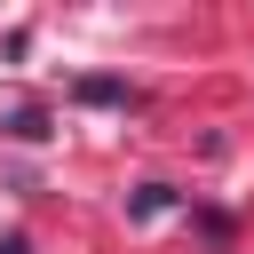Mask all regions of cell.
<instances>
[{
  "label": "cell",
  "mask_w": 254,
  "mask_h": 254,
  "mask_svg": "<svg viewBox=\"0 0 254 254\" xmlns=\"http://www.w3.org/2000/svg\"><path fill=\"white\" fill-rule=\"evenodd\" d=\"M0 254H32V246H24V238H0Z\"/></svg>",
  "instance_id": "3"
},
{
  "label": "cell",
  "mask_w": 254,
  "mask_h": 254,
  "mask_svg": "<svg viewBox=\"0 0 254 254\" xmlns=\"http://www.w3.org/2000/svg\"><path fill=\"white\" fill-rule=\"evenodd\" d=\"M0 127H8V135H16V143H40V135H48V127H40V111H8V119H0Z\"/></svg>",
  "instance_id": "1"
},
{
  "label": "cell",
  "mask_w": 254,
  "mask_h": 254,
  "mask_svg": "<svg viewBox=\"0 0 254 254\" xmlns=\"http://www.w3.org/2000/svg\"><path fill=\"white\" fill-rule=\"evenodd\" d=\"M79 95H87V103H119L127 87H119V79H79Z\"/></svg>",
  "instance_id": "2"
}]
</instances>
